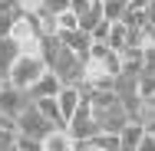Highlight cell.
<instances>
[{
    "label": "cell",
    "mask_w": 155,
    "mask_h": 151,
    "mask_svg": "<svg viewBox=\"0 0 155 151\" xmlns=\"http://www.w3.org/2000/svg\"><path fill=\"white\" fill-rule=\"evenodd\" d=\"M43 72H46L43 53H20V56L13 59V66L7 69V82H13V86H20V89H30Z\"/></svg>",
    "instance_id": "6da1fadb"
},
{
    "label": "cell",
    "mask_w": 155,
    "mask_h": 151,
    "mask_svg": "<svg viewBox=\"0 0 155 151\" xmlns=\"http://www.w3.org/2000/svg\"><path fill=\"white\" fill-rule=\"evenodd\" d=\"M10 36L17 39L20 53H40L43 49V30H40L36 13H17L13 27H10Z\"/></svg>",
    "instance_id": "7a4b0ae2"
},
{
    "label": "cell",
    "mask_w": 155,
    "mask_h": 151,
    "mask_svg": "<svg viewBox=\"0 0 155 151\" xmlns=\"http://www.w3.org/2000/svg\"><path fill=\"white\" fill-rule=\"evenodd\" d=\"M13 125H17V131L33 135V138H40V141H43V135H46L50 128H56L53 121H50L43 112H40V109H36V102H30V105H27V109H23L17 118H13Z\"/></svg>",
    "instance_id": "3957f363"
},
{
    "label": "cell",
    "mask_w": 155,
    "mask_h": 151,
    "mask_svg": "<svg viewBox=\"0 0 155 151\" xmlns=\"http://www.w3.org/2000/svg\"><path fill=\"white\" fill-rule=\"evenodd\" d=\"M30 92L20 89V86H13V82H3L0 86V112L7 115V118H17L27 105H30Z\"/></svg>",
    "instance_id": "277c9868"
},
{
    "label": "cell",
    "mask_w": 155,
    "mask_h": 151,
    "mask_svg": "<svg viewBox=\"0 0 155 151\" xmlns=\"http://www.w3.org/2000/svg\"><path fill=\"white\" fill-rule=\"evenodd\" d=\"M56 36H60L63 43H66V46L79 56V59H86V56H89V46H93V33H89V30L76 27V30H60Z\"/></svg>",
    "instance_id": "5b68a950"
},
{
    "label": "cell",
    "mask_w": 155,
    "mask_h": 151,
    "mask_svg": "<svg viewBox=\"0 0 155 151\" xmlns=\"http://www.w3.org/2000/svg\"><path fill=\"white\" fill-rule=\"evenodd\" d=\"M40 148L43 151H73L76 148V138L69 135V128H50V131L43 135Z\"/></svg>",
    "instance_id": "8992f818"
},
{
    "label": "cell",
    "mask_w": 155,
    "mask_h": 151,
    "mask_svg": "<svg viewBox=\"0 0 155 151\" xmlns=\"http://www.w3.org/2000/svg\"><path fill=\"white\" fill-rule=\"evenodd\" d=\"M56 102H60L63 118L69 121V118H73V112L79 109V102H83V86H60V92H56Z\"/></svg>",
    "instance_id": "52a82bcc"
},
{
    "label": "cell",
    "mask_w": 155,
    "mask_h": 151,
    "mask_svg": "<svg viewBox=\"0 0 155 151\" xmlns=\"http://www.w3.org/2000/svg\"><path fill=\"white\" fill-rule=\"evenodd\" d=\"M60 86H63L60 76L46 69V72H43V76H40V79H36L27 92H30V99H43V95H56V92H60Z\"/></svg>",
    "instance_id": "ba28073f"
},
{
    "label": "cell",
    "mask_w": 155,
    "mask_h": 151,
    "mask_svg": "<svg viewBox=\"0 0 155 151\" xmlns=\"http://www.w3.org/2000/svg\"><path fill=\"white\" fill-rule=\"evenodd\" d=\"M36 102V109L46 115V118L53 121L56 128H66V118H63V112H60V102H56V95H43V99H33Z\"/></svg>",
    "instance_id": "9c48e42d"
},
{
    "label": "cell",
    "mask_w": 155,
    "mask_h": 151,
    "mask_svg": "<svg viewBox=\"0 0 155 151\" xmlns=\"http://www.w3.org/2000/svg\"><path fill=\"white\" fill-rule=\"evenodd\" d=\"M20 56V46H17V39L7 33V36H0V72L7 76V69L13 66V59Z\"/></svg>",
    "instance_id": "30bf717a"
},
{
    "label": "cell",
    "mask_w": 155,
    "mask_h": 151,
    "mask_svg": "<svg viewBox=\"0 0 155 151\" xmlns=\"http://www.w3.org/2000/svg\"><path fill=\"white\" fill-rule=\"evenodd\" d=\"M106 43H109V49H122L125 43H129V27H125L122 20H109V33H106Z\"/></svg>",
    "instance_id": "8fae6325"
},
{
    "label": "cell",
    "mask_w": 155,
    "mask_h": 151,
    "mask_svg": "<svg viewBox=\"0 0 155 151\" xmlns=\"http://www.w3.org/2000/svg\"><path fill=\"white\" fill-rule=\"evenodd\" d=\"M135 118L142 121V125H152V121H155V92L142 95V102H139V115H135Z\"/></svg>",
    "instance_id": "7c38bea8"
},
{
    "label": "cell",
    "mask_w": 155,
    "mask_h": 151,
    "mask_svg": "<svg viewBox=\"0 0 155 151\" xmlns=\"http://www.w3.org/2000/svg\"><path fill=\"white\" fill-rule=\"evenodd\" d=\"M125 10H129V0H102V17L106 20H122Z\"/></svg>",
    "instance_id": "4fadbf2b"
},
{
    "label": "cell",
    "mask_w": 155,
    "mask_h": 151,
    "mask_svg": "<svg viewBox=\"0 0 155 151\" xmlns=\"http://www.w3.org/2000/svg\"><path fill=\"white\" fill-rule=\"evenodd\" d=\"M155 92V66H142L139 72V95H149Z\"/></svg>",
    "instance_id": "5bb4252c"
},
{
    "label": "cell",
    "mask_w": 155,
    "mask_h": 151,
    "mask_svg": "<svg viewBox=\"0 0 155 151\" xmlns=\"http://www.w3.org/2000/svg\"><path fill=\"white\" fill-rule=\"evenodd\" d=\"M76 27H79V17L73 10H60L56 13V33L60 30H76Z\"/></svg>",
    "instance_id": "9a60e30c"
},
{
    "label": "cell",
    "mask_w": 155,
    "mask_h": 151,
    "mask_svg": "<svg viewBox=\"0 0 155 151\" xmlns=\"http://www.w3.org/2000/svg\"><path fill=\"white\" fill-rule=\"evenodd\" d=\"M13 148L36 151V148H40V138H33V135H23V131H17V138H13Z\"/></svg>",
    "instance_id": "2e32d148"
},
{
    "label": "cell",
    "mask_w": 155,
    "mask_h": 151,
    "mask_svg": "<svg viewBox=\"0 0 155 151\" xmlns=\"http://www.w3.org/2000/svg\"><path fill=\"white\" fill-rule=\"evenodd\" d=\"M135 151H155V131H152V128H145V131H142V138H139Z\"/></svg>",
    "instance_id": "e0dca14e"
},
{
    "label": "cell",
    "mask_w": 155,
    "mask_h": 151,
    "mask_svg": "<svg viewBox=\"0 0 155 151\" xmlns=\"http://www.w3.org/2000/svg\"><path fill=\"white\" fill-rule=\"evenodd\" d=\"M60 10H69V0H43V10L40 13H60Z\"/></svg>",
    "instance_id": "ac0fdd59"
},
{
    "label": "cell",
    "mask_w": 155,
    "mask_h": 151,
    "mask_svg": "<svg viewBox=\"0 0 155 151\" xmlns=\"http://www.w3.org/2000/svg\"><path fill=\"white\" fill-rule=\"evenodd\" d=\"M20 13H40L43 10V0H17Z\"/></svg>",
    "instance_id": "d6986e66"
},
{
    "label": "cell",
    "mask_w": 155,
    "mask_h": 151,
    "mask_svg": "<svg viewBox=\"0 0 155 151\" xmlns=\"http://www.w3.org/2000/svg\"><path fill=\"white\" fill-rule=\"evenodd\" d=\"M145 13H149V23H152V27H155V0H152V3H149V7H145Z\"/></svg>",
    "instance_id": "ffe728a7"
},
{
    "label": "cell",
    "mask_w": 155,
    "mask_h": 151,
    "mask_svg": "<svg viewBox=\"0 0 155 151\" xmlns=\"http://www.w3.org/2000/svg\"><path fill=\"white\" fill-rule=\"evenodd\" d=\"M129 3H132V7H142V10H145V7L152 3V0H129Z\"/></svg>",
    "instance_id": "44dd1931"
},
{
    "label": "cell",
    "mask_w": 155,
    "mask_h": 151,
    "mask_svg": "<svg viewBox=\"0 0 155 151\" xmlns=\"http://www.w3.org/2000/svg\"><path fill=\"white\" fill-rule=\"evenodd\" d=\"M0 125H13V118H7V115L0 112ZM13 128H17V125H13Z\"/></svg>",
    "instance_id": "7402d4cb"
},
{
    "label": "cell",
    "mask_w": 155,
    "mask_h": 151,
    "mask_svg": "<svg viewBox=\"0 0 155 151\" xmlns=\"http://www.w3.org/2000/svg\"><path fill=\"white\" fill-rule=\"evenodd\" d=\"M3 82H7V76H3V72H0V86H3Z\"/></svg>",
    "instance_id": "603a6c76"
},
{
    "label": "cell",
    "mask_w": 155,
    "mask_h": 151,
    "mask_svg": "<svg viewBox=\"0 0 155 151\" xmlns=\"http://www.w3.org/2000/svg\"><path fill=\"white\" fill-rule=\"evenodd\" d=\"M145 128H152V131H155V121H152V125H145Z\"/></svg>",
    "instance_id": "cb8c5ba5"
}]
</instances>
